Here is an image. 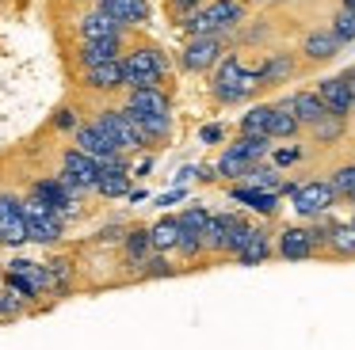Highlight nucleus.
Listing matches in <instances>:
<instances>
[{
    "instance_id": "obj_45",
    "label": "nucleus",
    "mask_w": 355,
    "mask_h": 350,
    "mask_svg": "<svg viewBox=\"0 0 355 350\" xmlns=\"http://www.w3.org/2000/svg\"><path fill=\"white\" fill-rule=\"evenodd\" d=\"M172 274H176V266H172L168 255H161V251L141 266V278H172Z\"/></svg>"
},
{
    "instance_id": "obj_11",
    "label": "nucleus",
    "mask_w": 355,
    "mask_h": 350,
    "mask_svg": "<svg viewBox=\"0 0 355 350\" xmlns=\"http://www.w3.org/2000/svg\"><path fill=\"white\" fill-rule=\"evenodd\" d=\"M73 149L88 152V156L100 160V164H115V160L126 156V152L119 149V145L111 141V137L103 133L100 126H96V118H92V122H80V126L73 129Z\"/></svg>"
},
{
    "instance_id": "obj_28",
    "label": "nucleus",
    "mask_w": 355,
    "mask_h": 350,
    "mask_svg": "<svg viewBox=\"0 0 355 350\" xmlns=\"http://www.w3.org/2000/svg\"><path fill=\"white\" fill-rule=\"evenodd\" d=\"M230 152H237V156L252 160V164H263V160L271 156V149H275V141L271 137H248V133H237L230 145H225Z\"/></svg>"
},
{
    "instance_id": "obj_23",
    "label": "nucleus",
    "mask_w": 355,
    "mask_h": 350,
    "mask_svg": "<svg viewBox=\"0 0 355 350\" xmlns=\"http://www.w3.org/2000/svg\"><path fill=\"white\" fill-rule=\"evenodd\" d=\"M126 53V38H100V42H77V65L80 68H96L119 61Z\"/></svg>"
},
{
    "instance_id": "obj_30",
    "label": "nucleus",
    "mask_w": 355,
    "mask_h": 350,
    "mask_svg": "<svg viewBox=\"0 0 355 350\" xmlns=\"http://www.w3.org/2000/svg\"><path fill=\"white\" fill-rule=\"evenodd\" d=\"M286 99H291L294 114H298V122H302L306 129H309V126H317V122H321L324 114H329V111H324V103L317 99V91H294V95H286Z\"/></svg>"
},
{
    "instance_id": "obj_12",
    "label": "nucleus",
    "mask_w": 355,
    "mask_h": 350,
    "mask_svg": "<svg viewBox=\"0 0 355 350\" xmlns=\"http://www.w3.org/2000/svg\"><path fill=\"white\" fill-rule=\"evenodd\" d=\"M123 107L138 118H172V95L164 88H126Z\"/></svg>"
},
{
    "instance_id": "obj_26",
    "label": "nucleus",
    "mask_w": 355,
    "mask_h": 350,
    "mask_svg": "<svg viewBox=\"0 0 355 350\" xmlns=\"http://www.w3.org/2000/svg\"><path fill=\"white\" fill-rule=\"evenodd\" d=\"M275 236L268 232V225H260V221H256V232L248 236V243H245V251H241L237 255V263L241 266H260V263H268L271 255H275Z\"/></svg>"
},
{
    "instance_id": "obj_40",
    "label": "nucleus",
    "mask_w": 355,
    "mask_h": 350,
    "mask_svg": "<svg viewBox=\"0 0 355 350\" xmlns=\"http://www.w3.org/2000/svg\"><path fill=\"white\" fill-rule=\"evenodd\" d=\"M302 160H306V149H302V145H275L268 164H275L279 172H283V167H294V164H302Z\"/></svg>"
},
{
    "instance_id": "obj_2",
    "label": "nucleus",
    "mask_w": 355,
    "mask_h": 350,
    "mask_svg": "<svg viewBox=\"0 0 355 350\" xmlns=\"http://www.w3.org/2000/svg\"><path fill=\"white\" fill-rule=\"evenodd\" d=\"M252 4L248 0H207L191 19L184 23V35L187 38H199V35H233V30L245 27Z\"/></svg>"
},
{
    "instance_id": "obj_16",
    "label": "nucleus",
    "mask_w": 355,
    "mask_h": 350,
    "mask_svg": "<svg viewBox=\"0 0 355 350\" xmlns=\"http://www.w3.org/2000/svg\"><path fill=\"white\" fill-rule=\"evenodd\" d=\"M77 35L80 42H100V38H130V27H123L119 19H111L100 8H88L77 19Z\"/></svg>"
},
{
    "instance_id": "obj_50",
    "label": "nucleus",
    "mask_w": 355,
    "mask_h": 350,
    "mask_svg": "<svg viewBox=\"0 0 355 350\" xmlns=\"http://www.w3.org/2000/svg\"><path fill=\"white\" fill-rule=\"evenodd\" d=\"M352 225H355V213H352Z\"/></svg>"
},
{
    "instance_id": "obj_36",
    "label": "nucleus",
    "mask_w": 355,
    "mask_h": 350,
    "mask_svg": "<svg viewBox=\"0 0 355 350\" xmlns=\"http://www.w3.org/2000/svg\"><path fill=\"white\" fill-rule=\"evenodd\" d=\"M230 217H233V213H210V225H207V251H210V255H218V259H225Z\"/></svg>"
},
{
    "instance_id": "obj_32",
    "label": "nucleus",
    "mask_w": 355,
    "mask_h": 350,
    "mask_svg": "<svg viewBox=\"0 0 355 350\" xmlns=\"http://www.w3.org/2000/svg\"><path fill=\"white\" fill-rule=\"evenodd\" d=\"M256 232V221H248L245 213H233L230 217V236H225V259H237L245 251L248 236Z\"/></svg>"
},
{
    "instance_id": "obj_37",
    "label": "nucleus",
    "mask_w": 355,
    "mask_h": 350,
    "mask_svg": "<svg viewBox=\"0 0 355 350\" xmlns=\"http://www.w3.org/2000/svg\"><path fill=\"white\" fill-rule=\"evenodd\" d=\"M180 228H184V225H180ZM176 255L184 259V263H199V259L207 255V236L184 228V232H180V243H176Z\"/></svg>"
},
{
    "instance_id": "obj_1",
    "label": "nucleus",
    "mask_w": 355,
    "mask_h": 350,
    "mask_svg": "<svg viewBox=\"0 0 355 350\" xmlns=\"http://www.w3.org/2000/svg\"><path fill=\"white\" fill-rule=\"evenodd\" d=\"M168 73H172V61L157 42H130L126 46V53H123L126 88H164Z\"/></svg>"
},
{
    "instance_id": "obj_9",
    "label": "nucleus",
    "mask_w": 355,
    "mask_h": 350,
    "mask_svg": "<svg viewBox=\"0 0 355 350\" xmlns=\"http://www.w3.org/2000/svg\"><path fill=\"white\" fill-rule=\"evenodd\" d=\"M275 255L283 263H306V259H317L321 248H317V236L309 225H283L275 236Z\"/></svg>"
},
{
    "instance_id": "obj_13",
    "label": "nucleus",
    "mask_w": 355,
    "mask_h": 350,
    "mask_svg": "<svg viewBox=\"0 0 355 350\" xmlns=\"http://www.w3.org/2000/svg\"><path fill=\"white\" fill-rule=\"evenodd\" d=\"M313 91H317V99L324 103V111H329V114H340V118H347V114L355 111V91H352V80H347V73L317 80Z\"/></svg>"
},
{
    "instance_id": "obj_39",
    "label": "nucleus",
    "mask_w": 355,
    "mask_h": 350,
    "mask_svg": "<svg viewBox=\"0 0 355 350\" xmlns=\"http://www.w3.org/2000/svg\"><path fill=\"white\" fill-rule=\"evenodd\" d=\"M50 293H69V286H73V259L69 255H58V259H50Z\"/></svg>"
},
{
    "instance_id": "obj_51",
    "label": "nucleus",
    "mask_w": 355,
    "mask_h": 350,
    "mask_svg": "<svg viewBox=\"0 0 355 350\" xmlns=\"http://www.w3.org/2000/svg\"><path fill=\"white\" fill-rule=\"evenodd\" d=\"M352 205H355V198H352Z\"/></svg>"
},
{
    "instance_id": "obj_21",
    "label": "nucleus",
    "mask_w": 355,
    "mask_h": 350,
    "mask_svg": "<svg viewBox=\"0 0 355 350\" xmlns=\"http://www.w3.org/2000/svg\"><path fill=\"white\" fill-rule=\"evenodd\" d=\"M100 160H92L88 152H80V149H65L62 152V175L65 179H73V183H80L85 190H96V179H100Z\"/></svg>"
},
{
    "instance_id": "obj_33",
    "label": "nucleus",
    "mask_w": 355,
    "mask_h": 350,
    "mask_svg": "<svg viewBox=\"0 0 355 350\" xmlns=\"http://www.w3.org/2000/svg\"><path fill=\"white\" fill-rule=\"evenodd\" d=\"M347 133V118H340V114H324L317 126H309V141L313 145H336L344 141Z\"/></svg>"
},
{
    "instance_id": "obj_15",
    "label": "nucleus",
    "mask_w": 355,
    "mask_h": 350,
    "mask_svg": "<svg viewBox=\"0 0 355 350\" xmlns=\"http://www.w3.org/2000/svg\"><path fill=\"white\" fill-rule=\"evenodd\" d=\"M230 198H233V202H241V205H248V210H252L256 217H263V221L279 217V210H283V194L248 187V183H230Z\"/></svg>"
},
{
    "instance_id": "obj_35",
    "label": "nucleus",
    "mask_w": 355,
    "mask_h": 350,
    "mask_svg": "<svg viewBox=\"0 0 355 350\" xmlns=\"http://www.w3.org/2000/svg\"><path fill=\"white\" fill-rule=\"evenodd\" d=\"M271 114H275V103H256V107H248V114H241V133H248V137H268Z\"/></svg>"
},
{
    "instance_id": "obj_17",
    "label": "nucleus",
    "mask_w": 355,
    "mask_h": 350,
    "mask_svg": "<svg viewBox=\"0 0 355 350\" xmlns=\"http://www.w3.org/2000/svg\"><path fill=\"white\" fill-rule=\"evenodd\" d=\"M80 84L96 95H115V91H126V76H123V57L107 61V65L96 68H80Z\"/></svg>"
},
{
    "instance_id": "obj_8",
    "label": "nucleus",
    "mask_w": 355,
    "mask_h": 350,
    "mask_svg": "<svg viewBox=\"0 0 355 350\" xmlns=\"http://www.w3.org/2000/svg\"><path fill=\"white\" fill-rule=\"evenodd\" d=\"M24 217H27V240L31 243L50 248V243H58L65 236V217L35 194H24Z\"/></svg>"
},
{
    "instance_id": "obj_47",
    "label": "nucleus",
    "mask_w": 355,
    "mask_h": 350,
    "mask_svg": "<svg viewBox=\"0 0 355 350\" xmlns=\"http://www.w3.org/2000/svg\"><path fill=\"white\" fill-rule=\"evenodd\" d=\"M184 198H187V190H184V187H176V190H168V194H161V198H157V205H161V210H168V205L184 202Z\"/></svg>"
},
{
    "instance_id": "obj_27",
    "label": "nucleus",
    "mask_w": 355,
    "mask_h": 350,
    "mask_svg": "<svg viewBox=\"0 0 355 350\" xmlns=\"http://www.w3.org/2000/svg\"><path fill=\"white\" fill-rule=\"evenodd\" d=\"M329 259H355V225L352 221H336L329 228V243H324Z\"/></svg>"
},
{
    "instance_id": "obj_6",
    "label": "nucleus",
    "mask_w": 355,
    "mask_h": 350,
    "mask_svg": "<svg viewBox=\"0 0 355 350\" xmlns=\"http://www.w3.org/2000/svg\"><path fill=\"white\" fill-rule=\"evenodd\" d=\"M4 286L16 289L27 304H39L50 293V266L35 263V259H12L4 266Z\"/></svg>"
},
{
    "instance_id": "obj_10",
    "label": "nucleus",
    "mask_w": 355,
    "mask_h": 350,
    "mask_svg": "<svg viewBox=\"0 0 355 350\" xmlns=\"http://www.w3.org/2000/svg\"><path fill=\"white\" fill-rule=\"evenodd\" d=\"M0 243H4V248L31 243V240H27L24 194H16V190H0Z\"/></svg>"
},
{
    "instance_id": "obj_7",
    "label": "nucleus",
    "mask_w": 355,
    "mask_h": 350,
    "mask_svg": "<svg viewBox=\"0 0 355 350\" xmlns=\"http://www.w3.org/2000/svg\"><path fill=\"white\" fill-rule=\"evenodd\" d=\"M230 53V35H199V38H187L184 50H180V68L184 73H214L218 61Z\"/></svg>"
},
{
    "instance_id": "obj_48",
    "label": "nucleus",
    "mask_w": 355,
    "mask_h": 350,
    "mask_svg": "<svg viewBox=\"0 0 355 350\" xmlns=\"http://www.w3.org/2000/svg\"><path fill=\"white\" fill-rule=\"evenodd\" d=\"M222 137H225L222 126H202V129H199V141H202V145H214V141H222Z\"/></svg>"
},
{
    "instance_id": "obj_18",
    "label": "nucleus",
    "mask_w": 355,
    "mask_h": 350,
    "mask_svg": "<svg viewBox=\"0 0 355 350\" xmlns=\"http://www.w3.org/2000/svg\"><path fill=\"white\" fill-rule=\"evenodd\" d=\"M340 50H344V42L332 35V27H313L302 38V57H306L309 65H324V61L340 57Z\"/></svg>"
},
{
    "instance_id": "obj_42",
    "label": "nucleus",
    "mask_w": 355,
    "mask_h": 350,
    "mask_svg": "<svg viewBox=\"0 0 355 350\" xmlns=\"http://www.w3.org/2000/svg\"><path fill=\"white\" fill-rule=\"evenodd\" d=\"M329 27H332V35H336L344 46H347V42H355V8H340V12L332 15Z\"/></svg>"
},
{
    "instance_id": "obj_24",
    "label": "nucleus",
    "mask_w": 355,
    "mask_h": 350,
    "mask_svg": "<svg viewBox=\"0 0 355 350\" xmlns=\"http://www.w3.org/2000/svg\"><path fill=\"white\" fill-rule=\"evenodd\" d=\"M256 76H260V91L263 88H279V84H286V80L298 76V57L286 53V50H279V53H271V57L256 68Z\"/></svg>"
},
{
    "instance_id": "obj_4",
    "label": "nucleus",
    "mask_w": 355,
    "mask_h": 350,
    "mask_svg": "<svg viewBox=\"0 0 355 350\" xmlns=\"http://www.w3.org/2000/svg\"><path fill=\"white\" fill-rule=\"evenodd\" d=\"M283 198L294 205V213H298L302 221H313V217H324V213H332V205L340 202L336 190H332L329 175L324 179H302V183H286L283 187Z\"/></svg>"
},
{
    "instance_id": "obj_22",
    "label": "nucleus",
    "mask_w": 355,
    "mask_h": 350,
    "mask_svg": "<svg viewBox=\"0 0 355 350\" xmlns=\"http://www.w3.org/2000/svg\"><path fill=\"white\" fill-rule=\"evenodd\" d=\"M130 179H134V175H130V160H115V164H103L100 167V179H96V194H100V198H126V194H130Z\"/></svg>"
},
{
    "instance_id": "obj_52",
    "label": "nucleus",
    "mask_w": 355,
    "mask_h": 350,
    "mask_svg": "<svg viewBox=\"0 0 355 350\" xmlns=\"http://www.w3.org/2000/svg\"><path fill=\"white\" fill-rule=\"evenodd\" d=\"M0 248H4V243H0Z\"/></svg>"
},
{
    "instance_id": "obj_41",
    "label": "nucleus",
    "mask_w": 355,
    "mask_h": 350,
    "mask_svg": "<svg viewBox=\"0 0 355 350\" xmlns=\"http://www.w3.org/2000/svg\"><path fill=\"white\" fill-rule=\"evenodd\" d=\"M27 308H31V304H27L16 289H8V286L0 289V320H19Z\"/></svg>"
},
{
    "instance_id": "obj_49",
    "label": "nucleus",
    "mask_w": 355,
    "mask_h": 350,
    "mask_svg": "<svg viewBox=\"0 0 355 350\" xmlns=\"http://www.w3.org/2000/svg\"><path fill=\"white\" fill-rule=\"evenodd\" d=\"M340 8H355V0H340Z\"/></svg>"
},
{
    "instance_id": "obj_43",
    "label": "nucleus",
    "mask_w": 355,
    "mask_h": 350,
    "mask_svg": "<svg viewBox=\"0 0 355 350\" xmlns=\"http://www.w3.org/2000/svg\"><path fill=\"white\" fill-rule=\"evenodd\" d=\"M202 4H207V0H164V12H168V19L176 23V27H184Z\"/></svg>"
},
{
    "instance_id": "obj_25",
    "label": "nucleus",
    "mask_w": 355,
    "mask_h": 350,
    "mask_svg": "<svg viewBox=\"0 0 355 350\" xmlns=\"http://www.w3.org/2000/svg\"><path fill=\"white\" fill-rule=\"evenodd\" d=\"M302 129H306V126L298 122L291 99H286V95L275 99V114H271V126H268V137H271V141H294Z\"/></svg>"
},
{
    "instance_id": "obj_38",
    "label": "nucleus",
    "mask_w": 355,
    "mask_h": 350,
    "mask_svg": "<svg viewBox=\"0 0 355 350\" xmlns=\"http://www.w3.org/2000/svg\"><path fill=\"white\" fill-rule=\"evenodd\" d=\"M329 183H332V190H336L340 202H352V198H355V160H347V164L332 167Z\"/></svg>"
},
{
    "instance_id": "obj_29",
    "label": "nucleus",
    "mask_w": 355,
    "mask_h": 350,
    "mask_svg": "<svg viewBox=\"0 0 355 350\" xmlns=\"http://www.w3.org/2000/svg\"><path fill=\"white\" fill-rule=\"evenodd\" d=\"M149 232H153V248L161 251V255H172L180 243V217L176 213H164V217H157V225H149Z\"/></svg>"
},
{
    "instance_id": "obj_44",
    "label": "nucleus",
    "mask_w": 355,
    "mask_h": 350,
    "mask_svg": "<svg viewBox=\"0 0 355 350\" xmlns=\"http://www.w3.org/2000/svg\"><path fill=\"white\" fill-rule=\"evenodd\" d=\"M176 217H180V225H184V228L207 236V225H210V210H207V205H187V210L176 213Z\"/></svg>"
},
{
    "instance_id": "obj_46",
    "label": "nucleus",
    "mask_w": 355,
    "mask_h": 350,
    "mask_svg": "<svg viewBox=\"0 0 355 350\" xmlns=\"http://www.w3.org/2000/svg\"><path fill=\"white\" fill-rule=\"evenodd\" d=\"M80 122H77V111H69V107H62V111L54 114V129H62V133H73Z\"/></svg>"
},
{
    "instance_id": "obj_3",
    "label": "nucleus",
    "mask_w": 355,
    "mask_h": 350,
    "mask_svg": "<svg viewBox=\"0 0 355 350\" xmlns=\"http://www.w3.org/2000/svg\"><path fill=\"white\" fill-rule=\"evenodd\" d=\"M256 91H260V76L248 73L237 53H225V57L218 61L214 76H210V95H214V103L237 107V103H245V99H252Z\"/></svg>"
},
{
    "instance_id": "obj_31",
    "label": "nucleus",
    "mask_w": 355,
    "mask_h": 350,
    "mask_svg": "<svg viewBox=\"0 0 355 350\" xmlns=\"http://www.w3.org/2000/svg\"><path fill=\"white\" fill-rule=\"evenodd\" d=\"M248 172H252V160L237 156V152H230V149H222V156L214 160V175L225 183H245Z\"/></svg>"
},
{
    "instance_id": "obj_20",
    "label": "nucleus",
    "mask_w": 355,
    "mask_h": 350,
    "mask_svg": "<svg viewBox=\"0 0 355 350\" xmlns=\"http://www.w3.org/2000/svg\"><path fill=\"white\" fill-rule=\"evenodd\" d=\"M92 8H100V12H107L111 19H119L123 27H146L149 19H153V8H149V0H96Z\"/></svg>"
},
{
    "instance_id": "obj_5",
    "label": "nucleus",
    "mask_w": 355,
    "mask_h": 350,
    "mask_svg": "<svg viewBox=\"0 0 355 350\" xmlns=\"http://www.w3.org/2000/svg\"><path fill=\"white\" fill-rule=\"evenodd\" d=\"M96 126H100L126 156H130V152H141V149H153L149 137L141 133V126L134 122V114L126 111V107H103V111H96Z\"/></svg>"
},
{
    "instance_id": "obj_19",
    "label": "nucleus",
    "mask_w": 355,
    "mask_h": 350,
    "mask_svg": "<svg viewBox=\"0 0 355 350\" xmlns=\"http://www.w3.org/2000/svg\"><path fill=\"white\" fill-rule=\"evenodd\" d=\"M153 255H157L153 232H149L146 225L126 228V236H123V259H126V266H134V274H138V278H141V266H146Z\"/></svg>"
},
{
    "instance_id": "obj_34",
    "label": "nucleus",
    "mask_w": 355,
    "mask_h": 350,
    "mask_svg": "<svg viewBox=\"0 0 355 350\" xmlns=\"http://www.w3.org/2000/svg\"><path fill=\"white\" fill-rule=\"evenodd\" d=\"M245 183L248 187H260V190H271V194H283V187H286V179H283V172H279L275 164H252V172L245 175Z\"/></svg>"
},
{
    "instance_id": "obj_14",
    "label": "nucleus",
    "mask_w": 355,
    "mask_h": 350,
    "mask_svg": "<svg viewBox=\"0 0 355 350\" xmlns=\"http://www.w3.org/2000/svg\"><path fill=\"white\" fill-rule=\"evenodd\" d=\"M27 194L42 198V202H46L50 210H58V213H62L65 221H69L73 213H77V205H80L77 198H73V190H69V187H65V183H62V175H42V179H35Z\"/></svg>"
}]
</instances>
